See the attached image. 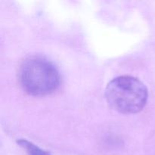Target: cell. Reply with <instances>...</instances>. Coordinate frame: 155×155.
<instances>
[{
	"mask_svg": "<svg viewBox=\"0 0 155 155\" xmlns=\"http://www.w3.org/2000/svg\"><path fill=\"white\" fill-rule=\"evenodd\" d=\"M23 89L33 96H45L55 92L61 76L52 62L39 55L30 56L23 61L19 71Z\"/></svg>",
	"mask_w": 155,
	"mask_h": 155,
	"instance_id": "1",
	"label": "cell"
},
{
	"mask_svg": "<svg viewBox=\"0 0 155 155\" xmlns=\"http://www.w3.org/2000/svg\"><path fill=\"white\" fill-rule=\"evenodd\" d=\"M17 143L25 150L28 155H51L49 152L42 149L27 139H21L17 141Z\"/></svg>",
	"mask_w": 155,
	"mask_h": 155,
	"instance_id": "3",
	"label": "cell"
},
{
	"mask_svg": "<svg viewBox=\"0 0 155 155\" xmlns=\"http://www.w3.org/2000/svg\"><path fill=\"white\" fill-rule=\"evenodd\" d=\"M109 105L124 114L141 111L146 105L148 89L139 79L131 76H120L112 80L105 89Z\"/></svg>",
	"mask_w": 155,
	"mask_h": 155,
	"instance_id": "2",
	"label": "cell"
}]
</instances>
